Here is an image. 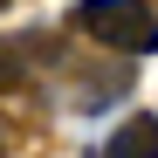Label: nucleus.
<instances>
[{
	"label": "nucleus",
	"instance_id": "obj_2",
	"mask_svg": "<svg viewBox=\"0 0 158 158\" xmlns=\"http://www.w3.org/2000/svg\"><path fill=\"white\" fill-rule=\"evenodd\" d=\"M96 158H158V117H151V110L124 117V124L110 131V144H103Z\"/></svg>",
	"mask_w": 158,
	"mask_h": 158
},
{
	"label": "nucleus",
	"instance_id": "obj_3",
	"mask_svg": "<svg viewBox=\"0 0 158 158\" xmlns=\"http://www.w3.org/2000/svg\"><path fill=\"white\" fill-rule=\"evenodd\" d=\"M41 41H0V89H21L28 83V55Z\"/></svg>",
	"mask_w": 158,
	"mask_h": 158
},
{
	"label": "nucleus",
	"instance_id": "obj_1",
	"mask_svg": "<svg viewBox=\"0 0 158 158\" xmlns=\"http://www.w3.org/2000/svg\"><path fill=\"white\" fill-rule=\"evenodd\" d=\"M69 28L89 35L96 48H117V55H151L158 48V14L144 0H76Z\"/></svg>",
	"mask_w": 158,
	"mask_h": 158
},
{
	"label": "nucleus",
	"instance_id": "obj_5",
	"mask_svg": "<svg viewBox=\"0 0 158 158\" xmlns=\"http://www.w3.org/2000/svg\"><path fill=\"white\" fill-rule=\"evenodd\" d=\"M0 7H7V0H0Z\"/></svg>",
	"mask_w": 158,
	"mask_h": 158
},
{
	"label": "nucleus",
	"instance_id": "obj_4",
	"mask_svg": "<svg viewBox=\"0 0 158 158\" xmlns=\"http://www.w3.org/2000/svg\"><path fill=\"white\" fill-rule=\"evenodd\" d=\"M7 138H14V131H7V117H0V151H7Z\"/></svg>",
	"mask_w": 158,
	"mask_h": 158
}]
</instances>
